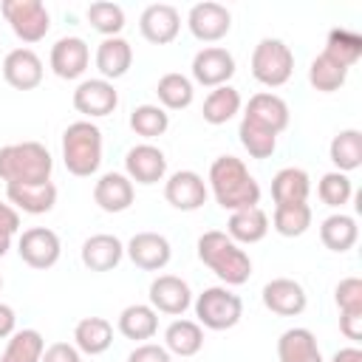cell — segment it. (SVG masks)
Returning <instances> with one entry per match:
<instances>
[{
	"mask_svg": "<svg viewBox=\"0 0 362 362\" xmlns=\"http://www.w3.org/2000/svg\"><path fill=\"white\" fill-rule=\"evenodd\" d=\"M328 59L339 62L342 68H351L359 57H362V37L348 31V28H334L328 34V42H325V51H322Z\"/></svg>",
	"mask_w": 362,
	"mask_h": 362,
	"instance_id": "obj_38",
	"label": "cell"
},
{
	"mask_svg": "<svg viewBox=\"0 0 362 362\" xmlns=\"http://www.w3.org/2000/svg\"><path fill=\"white\" fill-rule=\"evenodd\" d=\"M110 342H113V325L105 317H85L74 328V345L79 348V354L99 356L110 348Z\"/></svg>",
	"mask_w": 362,
	"mask_h": 362,
	"instance_id": "obj_27",
	"label": "cell"
},
{
	"mask_svg": "<svg viewBox=\"0 0 362 362\" xmlns=\"http://www.w3.org/2000/svg\"><path fill=\"white\" fill-rule=\"evenodd\" d=\"M40 362H82V354L71 342H54V345H48L42 351V359Z\"/></svg>",
	"mask_w": 362,
	"mask_h": 362,
	"instance_id": "obj_45",
	"label": "cell"
},
{
	"mask_svg": "<svg viewBox=\"0 0 362 362\" xmlns=\"http://www.w3.org/2000/svg\"><path fill=\"white\" fill-rule=\"evenodd\" d=\"M62 161L71 175H93L102 164V130L88 119L68 124L62 133Z\"/></svg>",
	"mask_w": 362,
	"mask_h": 362,
	"instance_id": "obj_4",
	"label": "cell"
},
{
	"mask_svg": "<svg viewBox=\"0 0 362 362\" xmlns=\"http://www.w3.org/2000/svg\"><path fill=\"white\" fill-rule=\"evenodd\" d=\"M291 74H294V54L283 40L266 37L255 45V51H252V76L260 85L280 88L291 79Z\"/></svg>",
	"mask_w": 362,
	"mask_h": 362,
	"instance_id": "obj_6",
	"label": "cell"
},
{
	"mask_svg": "<svg viewBox=\"0 0 362 362\" xmlns=\"http://www.w3.org/2000/svg\"><path fill=\"white\" fill-rule=\"evenodd\" d=\"M243 119L257 124V127H266V130H272L277 136V133H283L288 127V105L277 93L263 90V93H255L249 99Z\"/></svg>",
	"mask_w": 362,
	"mask_h": 362,
	"instance_id": "obj_20",
	"label": "cell"
},
{
	"mask_svg": "<svg viewBox=\"0 0 362 362\" xmlns=\"http://www.w3.org/2000/svg\"><path fill=\"white\" fill-rule=\"evenodd\" d=\"M14 325H17V314H14V308L6 305V303H0V339L11 337V334H14Z\"/></svg>",
	"mask_w": 362,
	"mask_h": 362,
	"instance_id": "obj_48",
	"label": "cell"
},
{
	"mask_svg": "<svg viewBox=\"0 0 362 362\" xmlns=\"http://www.w3.org/2000/svg\"><path fill=\"white\" fill-rule=\"evenodd\" d=\"M124 252L133 260V266H139L144 272H158L173 257L170 240L164 235H158V232H136L130 238V243L124 246Z\"/></svg>",
	"mask_w": 362,
	"mask_h": 362,
	"instance_id": "obj_14",
	"label": "cell"
},
{
	"mask_svg": "<svg viewBox=\"0 0 362 362\" xmlns=\"http://www.w3.org/2000/svg\"><path fill=\"white\" fill-rule=\"evenodd\" d=\"M88 20L105 37H119V31L124 28V11L116 3H90L88 6Z\"/></svg>",
	"mask_w": 362,
	"mask_h": 362,
	"instance_id": "obj_41",
	"label": "cell"
},
{
	"mask_svg": "<svg viewBox=\"0 0 362 362\" xmlns=\"http://www.w3.org/2000/svg\"><path fill=\"white\" fill-rule=\"evenodd\" d=\"M17 252H20V260L31 269H51L62 255V243H59L54 229L31 226L20 235Z\"/></svg>",
	"mask_w": 362,
	"mask_h": 362,
	"instance_id": "obj_8",
	"label": "cell"
},
{
	"mask_svg": "<svg viewBox=\"0 0 362 362\" xmlns=\"http://www.w3.org/2000/svg\"><path fill=\"white\" fill-rule=\"evenodd\" d=\"M209 187L218 206L238 212L260 204V184L252 178L246 164L235 156H218L209 167Z\"/></svg>",
	"mask_w": 362,
	"mask_h": 362,
	"instance_id": "obj_1",
	"label": "cell"
},
{
	"mask_svg": "<svg viewBox=\"0 0 362 362\" xmlns=\"http://www.w3.org/2000/svg\"><path fill=\"white\" fill-rule=\"evenodd\" d=\"M238 136H240V144L243 150L252 156V158H269L274 150H277V136L266 127H257L246 119H240V127H238Z\"/></svg>",
	"mask_w": 362,
	"mask_h": 362,
	"instance_id": "obj_40",
	"label": "cell"
},
{
	"mask_svg": "<svg viewBox=\"0 0 362 362\" xmlns=\"http://www.w3.org/2000/svg\"><path fill=\"white\" fill-rule=\"evenodd\" d=\"M119 331H122V337L136 339V342L153 339L156 331H158V314H156V308L153 305H144V303L127 305L119 314Z\"/></svg>",
	"mask_w": 362,
	"mask_h": 362,
	"instance_id": "obj_29",
	"label": "cell"
},
{
	"mask_svg": "<svg viewBox=\"0 0 362 362\" xmlns=\"http://www.w3.org/2000/svg\"><path fill=\"white\" fill-rule=\"evenodd\" d=\"M0 11L23 42H40L51 28V17L42 0H3Z\"/></svg>",
	"mask_w": 362,
	"mask_h": 362,
	"instance_id": "obj_7",
	"label": "cell"
},
{
	"mask_svg": "<svg viewBox=\"0 0 362 362\" xmlns=\"http://www.w3.org/2000/svg\"><path fill=\"white\" fill-rule=\"evenodd\" d=\"M3 79L17 90H34L42 82V59L31 48H14L3 57Z\"/></svg>",
	"mask_w": 362,
	"mask_h": 362,
	"instance_id": "obj_17",
	"label": "cell"
},
{
	"mask_svg": "<svg viewBox=\"0 0 362 362\" xmlns=\"http://www.w3.org/2000/svg\"><path fill=\"white\" fill-rule=\"evenodd\" d=\"M206 181L195 173V170H178L167 178L164 184V198L170 206L181 209V212H195L206 204Z\"/></svg>",
	"mask_w": 362,
	"mask_h": 362,
	"instance_id": "obj_11",
	"label": "cell"
},
{
	"mask_svg": "<svg viewBox=\"0 0 362 362\" xmlns=\"http://www.w3.org/2000/svg\"><path fill=\"white\" fill-rule=\"evenodd\" d=\"M198 257L226 286H243L249 280V274H252L249 255L221 229H209V232H204L198 238Z\"/></svg>",
	"mask_w": 362,
	"mask_h": 362,
	"instance_id": "obj_2",
	"label": "cell"
},
{
	"mask_svg": "<svg viewBox=\"0 0 362 362\" xmlns=\"http://www.w3.org/2000/svg\"><path fill=\"white\" fill-rule=\"evenodd\" d=\"M339 331L348 339H362V311H339Z\"/></svg>",
	"mask_w": 362,
	"mask_h": 362,
	"instance_id": "obj_46",
	"label": "cell"
},
{
	"mask_svg": "<svg viewBox=\"0 0 362 362\" xmlns=\"http://www.w3.org/2000/svg\"><path fill=\"white\" fill-rule=\"evenodd\" d=\"M124 170H127V178L136 181V184H158L167 173V158L158 147L153 144H136L127 150L124 156Z\"/></svg>",
	"mask_w": 362,
	"mask_h": 362,
	"instance_id": "obj_18",
	"label": "cell"
},
{
	"mask_svg": "<svg viewBox=\"0 0 362 362\" xmlns=\"http://www.w3.org/2000/svg\"><path fill=\"white\" fill-rule=\"evenodd\" d=\"M54 158L40 141H20L0 147V178L8 184H37L51 181Z\"/></svg>",
	"mask_w": 362,
	"mask_h": 362,
	"instance_id": "obj_3",
	"label": "cell"
},
{
	"mask_svg": "<svg viewBox=\"0 0 362 362\" xmlns=\"http://www.w3.org/2000/svg\"><path fill=\"white\" fill-rule=\"evenodd\" d=\"M277 359L280 362H322L317 337L308 328H288L277 339Z\"/></svg>",
	"mask_w": 362,
	"mask_h": 362,
	"instance_id": "obj_25",
	"label": "cell"
},
{
	"mask_svg": "<svg viewBox=\"0 0 362 362\" xmlns=\"http://www.w3.org/2000/svg\"><path fill=\"white\" fill-rule=\"evenodd\" d=\"M238 110H240V93L232 85H221L209 90L201 113H204V122L209 124H226Z\"/></svg>",
	"mask_w": 362,
	"mask_h": 362,
	"instance_id": "obj_33",
	"label": "cell"
},
{
	"mask_svg": "<svg viewBox=\"0 0 362 362\" xmlns=\"http://www.w3.org/2000/svg\"><path fill=\"white\" fill-rule=\"evenodd\" d=\"M345 79H348V68H342L339 62L328 59L325 54L314 57L311 65H308V82H311V88L320 90V93H334V90H339V88L345 85Z\"/></svg>",
	"mask_w": 362,
	"mask_h": 362,
	"instance_id": "obj_36",
	"label": "cell"
},
{
	"mask_svg": "<svg viewBox=\"0 0 362 362\" xmlns=\"http://www.w3.org/2000/svg\"><path fill=\"white\" fill-rule=\"evenodd\" d=\"M328 156L337 167V173H351L362 164V133L348 127V130H339L334 139H331V147H328Z\"/></svg>",
	"mask_w": 362,
	"mask_h": 362,
	"instance_id": "obj_32",
	"label": "cell"
},
{
	"mask_svg": "<svg viewBox=\"0 0 362 362\" xmlns=\"http://www.w3.org/2000/svg\"><path fill=\"white\" fill-rule=\"evenodd\" d=\"M235 74V57L221 45H206L192 57V79L204 88H221Z\"/></svg>",
	"mask_w": 362,
	"mask_h": 362,
	"instance_id": "obj_10",
	"label": "cell"
},
{
	"mask_svg": "<svg viewBox=\"0 0 362 362\" xmlns=\"http://www.w3.org/2000/svg\"><path fill=\"white\" fill-rule=\"evenodd\" d=\"M119 105V93L113 88V82L107 79H85L76 85L74 90V107L90 119H102V116H110Z\"/></svg>",
	"mask_w": 362,
	"mask_h": 362,
	"instance_id": "obj_12",
	"label": "cell"
},
{
	"mask_svg": "<svg viewBox=\"0 0 362 362\" xmlns=\"http://www.w3.org/2000/svg\"><path fill=\"white\" fill-rule=\"evenodd\" d=\"M331 362H362V351H359L356 345H351V348H339V351L331 356Z\"/></svg>",
	"mask_w": 362,
	"mask_h": 362,
	"instance_id": "obj_49",
	"label": "cell"
},
{
	"mask_svg": "<svg viewBox=\"0 0 362 362\" xmlns=\"http://www.w3.org/2000/svg\"><path fill=\"white\" fill-rule=\"evenodd\" d=\"M122 257H124V246L116 235L99 232V235H90L82 243V263L90 272H110V269L119 266Z\"/></svg>",
	"mask_w": 362,
	"mask_h": 362,
	"instance_id": "obj_23",
	"label": "cell"
},
{
	"mask_svg": "<svg viewBox=\"0 0 362 362\" xmlns=\"http://www.w3.org/2000/svg\"><path fill=\"white\" fill-rule=\"evenodd\" d=\"M305 288L291 277H274L263 286V305L280 317H297L305 311Z\"/></svg>",
	"mask_w": 362,
	"mask_h": 362,
	"instance_id": "obj_15",
	"label": "cell"
},
{
	"mask_svg": "<svg viewBox=\"0 0 362 362\" xmlns=\"http://www.w3.org/2000/svg\"><path fill=\"white\" fill-rule=\"evenodd\" d=\"M127 362H173L170 351L164 345H156V342H141L139 348L130 351Z\"/></svg>",
	"mask_w": 362,
	"mask_h": 362,
	"instance_id": "obj_44",
	"label": "cell"
},
{
	"mask_svg": "<svg viewBox=\"0 0 362 362\" xmlns=\"http://www.w3.org/2000/svg\"><path fill=\"white\" fill-rule=\"evenodd\" d=\"M42 351H45V339L40 331L34 328H23V331H14L0 362H40L42 359Z\"/></svg>",
	"mask_w": 362,
	"mask_h": 362,
	"instance_id": "obj_34",
	"label": "cell"
},
{
	"mask_svg": "<svg viewBox=\"0 0 362 362\" xmlns=\"http://www.w3.org/2000/svg\"><path fill=\"white\" fill-rule=\"evenodd\" d=\"M334 300L339 311H362V280L359 277H345L334 288Z\"/></svg>",
	"mask_w": 362,
	"mask_h": 362,
	"instance_id": "obj_43",
	"label": "cell"
},
{
	"mask_svg": "<svg viewBox=\"0 0 362 362\" xmlns=\"http://www.w3.org/2000/svg\"><path fill=\"white\" fill-rule=\"evenodd\" d=\"M317 192H320V201H322L325 206L339 209L342 204H348V201H351L354 187H351V178H348L345 173H337V170H334V173H325V175L320 178Z\"/></svg>",
	"mask_w": 362,
	"mask_h": 362,
	"instance_id": "obj_42",
	"label": "cell"
},
{
	"mask_svg": "<svg viewBox=\"0 0 362 362\" xmlns=\"http://www.w3.org/2000/svg\"><path fill=\"white\" fill-rule=\"evenodd\" d=\"M356 238H359V226H356V221H354L351 215H345V212L328 215V218L322 221V226H320V240H322V246L331 249V252H339V255L348 252V249H354Z\"/></svg>",
	"mask_w": 362,
	"mask_h": 362,
	"instance_id": "obj_30",
	"label": "cell"
},
{
	"mask_svg": "<svg viewBox=\"0 0 362 362\" xmlns=\"http://www.w3.org/2000/svg\"><path fill=\"white\" fill-rule=\"evenodd\" d=\"M156 93H158V102L167 107V110H184L192 105V82L184 76V74H164L156 85Z\"/></svg>",
	"mask_w": 362,
	"mask_h": 362,
	"instance_id": "obj_37",
	"label": "cell"
},
{
	"mask_svg": "<svg viewBox=\"0 0 362 362\" xmlns=\"http://www.w3.org/2000/svg\"><path fill=\"white\" fill-rule=\"evenodd\" d=\"M274 232L283 238H300L311 226V206L308 204H277L272 215Z\"/></svg>",
	"mask_w": 362,
	"mask_h": 362,
	"instance_id": "obj_35",
	"label": "cell"
},
{
	"mask_svg": "<svg viewBox=\"0 0 362 362\" xmlns=\"http://www.w3.org/2000/svg\"><path fill=\"white\" fill-rule=\"evenodd\" d=\"M195 317H198V325L209 331L235 328L243 317V300L226 286H209L195 300Z\"/></svg>",
	"mask_w": 362,
	"mask_h": 362,
	"instance_id": "obj_5",
	"label": "cell"
},
{
	"mask_svg": "<svg viewBox=\"0 0 362 362\" xmlns=\"http://www.w3.org/2000/svg\"><path fill=\"white\" fill-rule=\"evenodd\" d=\"M164 348L175 356H195L204 348V331L192 320H173L164 331Z\"/></svg>",
	"mask_w": 362,
	"mask_h": 362,
	"instance_id": "obj_31",
	"label": "cell"
},
{
	"mask_svg": "<svg viewBox=\"0 0 362 362\" xmlns=\"http://www.w3.org/2000/svg\"><path fill=\"white\" fill-rule=\"evenodd\" d=\"M130 127H133L136 136L156 139L170 127V113L164 107H158V105H139L130 113Z\"/></svg>",
	"mask_w": 362,
	"mask_h": 362,
	"instance_id": "obj_39",
	"label": "cell"
},
{
	"mask_svg": "<svg viewBox=\"0 0 362 362\" xmlns=\"http://www.w3.org/2000/svg\"><path fill=\"white\" fill-rule=\"evenodd\" d=\"M187 25H189V31H192L195 40H201V42H218V40H223L229 34L232 14H229L226 6L206 0V3H195L189 8Z\"/></svg>",
	"mask_w": 362,
	"mask_h": 362,
	"instance_id": "obj_9",
	"label": "cell"
},
{
	"mask_svg": "<svg viewBox=\"0 0 362 362\" xmlns=\"http://www.w3.org/2000/svg\"><path fill=\"white\" fill-rule=\"evenodd\" d=\"M139 31H141V37H144L147 42H153V45H167V42H173V40L178 37V31H181V14H178V8L170 6V3H153V6H147V8L141 11V17H139Z\"/></svg>",
	"mask_w": 362,
	"mask_h": 362,
	"instance_id": "obj_13",
	"label": "cell"
},
{
	"mask_svg": "<svg viewBox=\"0 0 362 362\" xmlns=\"http://www.w3.org/2000/svg\"><path fill=\"white\" fill-rule=\"evenodd\" d=\"M17 229H20V215H17V209L8 206V204H0V232L14 235Z\"/></svg>",
	"mask_w": 362,
	"mask_h": 362,
	"instance_id": "obj_47",
	"label": "cell"
},
{
	"mask_svg": "<svg viewBox=\"0 0 362 362\" xmlns=\"http://www.w3.org/2000/svg\"><path fill=\"white\" fill-rule=\"evenodd\" d=\"M311 192V178L300 167H283L272 178V198L274 204H305Z\"/></svg>",
	"mask_w": 362,
	"mask_h": 362,
	"instance_id": "obj_28",
	"label": "cell"
},
{
	"mask_svg": "<svg viewBox=\"0 0 362 362\" xmlns=\"http://www.w3.org/2000/svg\"><path fill=\"white\" fill-rule=\"evenodd\" d=\"M90 62V48L82 37H62L51 48V71L59 79H79Z\"/></svg>",
	"mask_w": 362,
	"mask_h": 362,
	"instance_id": "obj_16",
	"label": "cell"
},
{
	"mask_svg": "<svg viewBox=\"0 0 362 362\" xmlns=\"http://www.w3.org/2000/svg\"><path fill=\"white\" fill-rule=\"evenodd\" d=\"M0 288H3V277H0Z\"/></svg>",
	"mask_w": 362,
	"mask_h": 362,
	"instance_id": "obj_51",
	"label": "cell"
},
{
	"mask_svg": "<svg viewBox=\"0 0 362 362\" xmlns=\"http://www.w3.org/2000/svg\"><path fill=\"white\" fill-rule=\"evenodd\" d=\"M11 249V235H6V232H0V257L6 255Z\"/></svg>",
	"mask_w": 362,
	"mask_h": 362,
	"instance_id": "obj_50",
	"label": "cell"
},
{
	"mask_svg": "<svg viewBox=\"0 0 362 362\" xmlns=\"http://www.w3.org/2000/svg\"><path fill=\"white\" fill-rule=\"evenodd\" d=\"M8 201L28 212V215H45L57 204V187L54 181H37V184H8L6 187Z\"/></svg>",
	"mask_w": 362,
	"mask_h": 362,
	"instance_id": "obj_21",
	"label": "cell"
},
{
	"mask_svg": "<svg viewBox=\"0 0 362 362\" xmlns=\"http://www.w3.org/2000/svg\"><path fill=\"white\" fill-rule=\"evenodd\" d=\"M192 303V291L187 286V280L175 277V274H158L150 283V305L161 314H184Z\"/></svg>",
	"mask_w": 362,
	"mask_h": 362,
	"instance_id": "obj_19",
	"label": "cell"
},
{
	"mask_svg": "<svg viewBox=\"0 0 362 362\" xmlns=\"http://www.w3.org/2000/svg\"><path fill=\"white\" fill-rule=\"evenodd\" d=\"M133 65V48L127 40L122 37H105L96 48V68L102 74V79H119L130 71Z\"/></svg>",
	"mask_w": 362,
	"mask_h": 362,
	"instance_id": "obj_24",
	"label": "cell"
},
{
	"mask_svg": "<svg viewBox=\"0 0 362 362\" xmlns=\"http://www.w3.org/2000/svg\"><path fill=\"white\" fill-rule=\"evenodd\" d=\"M133 181L122 173H105L93 187V201L105 212H124L133 204Z\"/></svg>",
	"mask_w": 362,
	"mask_h": 362,
	"instance_id": "obj_22",
	"label": "cell"
},
{
	"mask_svg": "<svg viewBox=\"0 0 362 362\" xmlns=\"http://www.w3.org/2000/svg\"><path fill=\"white\" fill-rule=\"evenodd\" d=\"M269 232V215L260 206H249V209H238L229 212L226 221V235L240 246V243H257L263 240Z\"/></svg>",
	"mask_w": 362,
	"mask_h": 362,
	"instance_id": "obj_26",
	"label": "cell"
}]
</instances>
